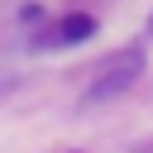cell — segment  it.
Masks as SVG:
<instances>
[{
	"label": "cell",
	"mask_w": 153,
	"mask_h": 153,
	"mask_svg": "<svg viewBox=\"0 0 153 153\" xmlns=\"http://www.w3.org/2000/svg\"><path fill=\"white\" fill-rule=\"evenodd\" d=\"M139 76H143V53H139V48H120V53H110V57L96 67V81L86 86L81 100H86V105H100V100L129 91Z\"/></svg>",
	"instance_id": "obj_1"
},
{
	"label": "cell",
	"mask_w": 153,
	"mask_h": 153,
	"mask_svg": "<svg viewBox=\"0 0 153 153\" xmlns=\"http://www.w3.org/2000/svg\"><path fill=\"white\" fill-rule=\"evenodd\" d=\"M91 33H96V19H91V14H67V19L53 29L57 43H86Z\"/></svg>",
	"instance_id": "obj_2"
},
{
	"label": "cell",
	"mask_w": 153,
	"mask_h": 153,
	"mask_svg": "<svg viewBox=\"0 0 153 153\" xmlns=\"http://www.w3.org/2000/svg\"><path fill=\"white\" fill-rule=\"evenodd\" d=\"M5 86H10V81H5V76H0V91H5Z\"/></svg>",
	"instance_id": "obj_3"
}]
</instances>
